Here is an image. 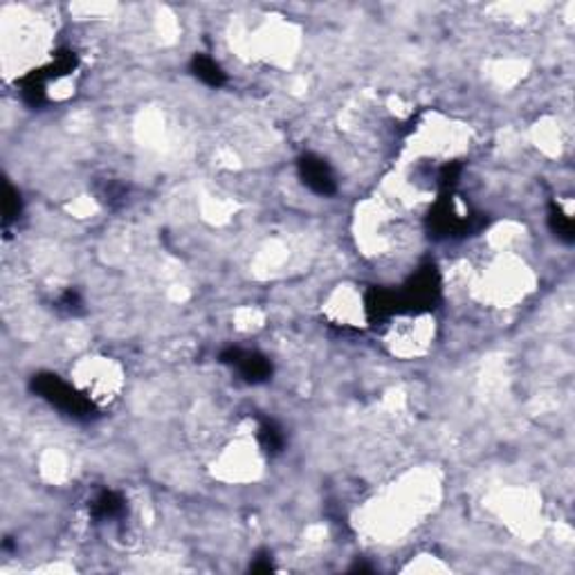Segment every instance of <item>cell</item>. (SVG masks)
<instances>
[{"label": "cell", "mask_w": 575, "mask_h": 575, "mask_svg": "<svg viewBox=\"0 0 575 575\" xmlns=\"http://www.w3.org/2000/svg\"><path fill=\"white\" fill-rule=\"evenodd\" d=\"M77 387L100 405L111 402L122 389V372L106 357H88L77 367Z\"/></svg>", "instance_id": "1"}, {"label": "cell", "mask_w": 575, "mask_h": 575, "mask_svg": "<svg viewBox=\"0 0 575 575\" xmlns=\"http://www.w3.org/2000/svg\"><path fill=\"white\" fill-rule=\"evenodd\" d=\"M431 324L435 322H431L429 317H402V320H398V324L394 322V328L389 335L391 351L402 357L420 355L427 348L431 335H435V326Z\"/></svg>", "instance_id": "2"}]
</instances>
